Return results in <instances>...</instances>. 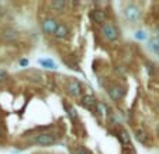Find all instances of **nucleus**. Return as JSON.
I'll return each instance as SVG.
<instances>
[{"instance_id":"nucleus-12","label":"nucleus","mask_w":159,"mask_h":154,"mask_svg":"<svg viewBox=\"0 0 159 154\" xmlns=\"http://www.w3.org/2000/svg\"><path fill=\"white\" fill-rule=\"evenodd\" d=\"M39 66H42L44 69H48V70H57L58 65L54 62L52 59H38Z\"/></svg>"},{"instance_id":"nucleus-7","label":"nucleus","mask_w":159,"mask_h":154,"mask_svg":"<svg viewBox=\"0 0 159 154\" xmlns=\"http://www.w3.org/2000/svg\"><path fill=\"white\" fill-rule=\"evenodd\" d=\"M90 20L93 21L94 24H97V25H103V24L106 23V20H107V15H106L104 10L102 9H94L93 11L89 14Z\"/></svg>"},{"instance_id":"nucleus-1","label":"nucleus","mask_w":159,"mask_h":154,"mask_svg":"<svg viewBox=\"0 0 159 154\" xmlns=\"http://www.w3.org/2000/svg\"><path fill=\"white\" fill-rule=\"evenodd\" d=\"M100 32H102V36L107 42H116L120 38V31H118V28L116 27L113 23H110V21H106V23L103 24Z\"/></svg>"},{"instance_id":"nucleus-13","label":"nucleus","mask_w":159,"mask_h":154,"mask_svg":"<svg viewBox=\"0 0 159 154\" xmlns=\"http://www.w3.org/2000/svg\"><path fill=\"white\" fill-rule=\"evenodd\" d=\"M51 7L54 11H58V13H63L65 9L68 7V3L66 2H62V0H54L51 3Z\"/></svg>"},{"instance_id":"nucleus-8","label":"nucleus","mask_w":159,"mask_h":154,"mask_svg":"<svg viewBox=\"0 0 159 154\" xmlns=\"http://www.w3.org/2000/svg\"><path fill=\"white\" fill-rule=\"evenodd\" d=\"M82 105H83L86 109L96 112L97 101H96V98H94L93 95H83V97H82Z\"/></svg>"},{"instance_id":"nucleus-21","label":"nucleus","mask_w":159,"mask_h":154,"mask_svg":"<svg viewBox=\"0 0 159 154\" xmlns=\"http://www.w3.org/2000/svg\"><path fill=\"white\" fill-rule=\"evenodd\" d=\"M18 65L23 66V67H27L28 66V59H20L18 60Z\"/></svg>"},{"instance_id":"nucleus-4","label":"nucleus","mask_w":159,"mask_h":154,"mask_svg":"<svg viewBox=\"0 0 159 154\" xmlns=\"http://www.w3.org/2000/svg\"><path fill=\"white\" fill-rule=\"evenodd\" d=\"M58 25H59V23H58L54 17H47L41 21V30H42V32L47 34V35H54Z\"/></svg>"},{"instance_id":"nucleus-14","label":"nucleus","mask_w":159,"mask_h":154,"mask_svg":"<svg viewBox=\"0 0 159 154\" xmlns=\"http://www.w3.org/2000/svg\"><path fill=\"white\" fill-rule=\"evenodd\" d=\"M135 139L138 140L141 144H147L148 143V136L147 133H145V130H142V129H135Z\"/></svg>"},{"instance_id":"nucleus-17","label":"nucleus","mask_w":159,"mask_h":154,"mask_svg":"<svg viewBox=\"0 0 159 154\" xmlns=\"http://www.w3.org/2000/svg\"><path fill=\"white\" fill-rule=\"evenodd\" d=\"M145 67H147V70H148V73L151 74V76H153V74L156 73V69H155V65H153L151 60H147L145 62Z\"/></svg>"},{"instance_id":"nucleus-19","label":"nucleus","mask_w":159,"mask_h":154,"mask_svg":"<svg viewBox=\"0 0 159 154\" xmlns=\"http://www.w3.org/2000/svg\"><path fill=\"white\" fill-rule=\"evenodd\" d=\"M134 38L135 39H138V41H147V34L144 32V31H141V30H138V31H135V34H134Z\"/></svg>"},{"instance_id":"nucleus-18","label":"nucleus","mask_w":159,"mask_h":154,"mask_svg":"<svg viewBox=\"0 0 159 154\" xmlns=\"http://www.w3.org/2000/svg\"><path fill=\"white\" fill-rule=\"evenodd\" d=\"M96 112L99 113V115H104V113L107 112V107H106V104H103V102H97Z\"/></svg>"},{"instance_id":"nucleus-11","label":"nucleus","mask_w":159,"mask_h":154,"mask_svg":"<svg viewBox=\"0 0 159 154\" xmlns=\"http://www.w3.org/2000/svg\"><path fill=\"white\" fill-rule=\"evenodd\" d=\"M148 49L159 56V36L155 35V36H152V38L148 41Z\"/></svg>"},{"instance_id":"nucleus-24","label":"nucleus","mask_w":159,"mask_h":154,"mask_svg":"<svg viewBox=\"0 0 159 154\" xmlns=\"http://www.w3.org/2000/svg\"><path fill=\"white\" fill-rule=\"evenodd\" d=\"M156 133H158V136H159V125L156 126Z\"/></svg>"},{"instance_id":"nucleus-9","label":"nucleus","mask_w":159,"mask_h":154,"mask_svg":"<svg viewBox=\"0 0 159 154\" xmlns=\"http://www.w3.org/2000/svg\"><path fill=\"white\" fill-rule=\"evenodd\" d=\"M17 36H18L17 31H16L14 28H11V27L4 28L3 32H2V38H3L6 42H13V41H16V39H17Z\"/></svg>"},{"instance_id":"nucleus-5","label":"nucleus","mask_w":159,"mask_h":154,"mask_svg":"<svg viewBox=\"0 0 159 154\" xmlns=\"http://www.w3.org/2000/svg\"><path fill=\"white\" fill-rule=\"evenodd\" d=\"M66 92L73 98H78V97H82V84L79 83L76 79H70L68 83H66Z\"/></svg>"},{"instance_id":"nucleus-25","label":"nucleus","mask_w":159,"mask_h":154,"mask_svg":"<svg viewBox=\"0 0 159 154\" xmlns=\"http://www.w3.org/2000/svg\"><path fill=\"white\" fill-rule=\"evenodd\" d=\"M3 136V130H2V129H0V137Z\"/></svg>"},{"instance_id":"nucleus-3","label":"nucleus","mask_w":159,"mask_h":154,"mask_svg":"<svg viewBox=\"0 0 159 154\" xmlns=\"http://www.w3.org/2000/svg\"><path fill=\"white\" fill-rule=\"evenodd\" d=\"M124 17L129 21V23H138L141 18V10L138 6H135L134 3H129L124 7Z\"/></svg>"},{"instance_id":"nucleus-20","label":"nucleus","mask_w":159,"mask_h":154,"mask_svg":"<svg viewBox=\"0 0 159 154\" xmlns=\"http://www.w3.org/2000/svg\"><path fill=\"white\" fill-rule=\"evenodd\" d=\"M7 79H9V74H7V71L0 70V83H3V81H6Z\"/></svg>"},{"instance_id":"nucleus-2","label":"nucleus","mask_w":159,"mask_h":154,"mask_svg":"<svg viewBox=\"0 0 159 154\" xmlns=\"http://www.w3.org/2000/svg\"><path fill=\"white\" fill-rule=\"evenodd\" d=\"M31 143L39 146V147H51L57 143V136L49 132H44V133H38L37 136H34L31 139Z\"/></svg>"},{"instance_id":"nucleus-10","label":"nucleus","mask_w":159,"mask_h":154,"mask_svg":"<svg viewBox=\"0 0 159 154\" xmlns=\"http://www.w3.org/2000/svg\"><path fill=\"white\" fill-rule=\"evenodd\" d=\"M68 35H69V28H68V25L59 24L57 31H55V34H54V36L58 39H65V38H68Z\"/></svg>"},{"instance_id":"nucleus-22","label":"nucleus","mask_w":159,"mask_h":154,"mask_svg":"<svg viewBox=\"0 0 159 154\" xmlns=\"http://www.w3.org/2000/svg\"><path fill=\"white\" fill-rule=\"evenodd\" d=\"M76 154H86V151H84L82 147H78L76 148Z\"/></svg>"},{"instance_id":"nucleus-16","label":"nucleus","mask_w":159,"mask_h":154,"mask_svg":"<svg viewBox=\"0 0 159 154\" xmlns=\"http://www.w3.org/2000/svg\"><path fill=\"white\" fill-rule=\"evenodd\" d=\"M63 105H65V109H66V112H68V115H69V118L75 121V119L78 118V113H76V109L72 107V105H66V104H63Z\"/></svg>"},{"instance_id":"nucleus-23","label":"nucleus","mask_w":159,"mask_h":154,"mask_svg":"<svg viewBox=\"0 0 159 154\" xmlns=\"http://www.w3.org/2000/svg\"><path fill=\"white\" fill-rule=\"evenodd\" d=\"M156 36H159V25L156 27Z\"/></svg>"},{"instance_id":"nucleus-6","label":"nucleus","mask_w":159,"mask_h":154,"mask_svg":"<svg viewBox=\"0 0 159 154\" xmlns=\"http://www.w3.org/2000/svg\"><path fill=\"white\" fill-rule=\"evenodd\" d=\"M107 94L111 101H116V102H117V101H120L121 98L124 97V88L120 84H111L107 88Z\"/></svg>"},{"instance_id":"nucleus-15","label":"nucleus","mask_w":159,"mask_h":154,"mask_svg":"<svg viewBox=\"0 0 159 154\" xmlns=\"http://www.w3.org/2000/svg\"><path fill=\"white\" fill-rule=\"evenodd\" d=\"M118 137H120V140H121V143H123V144H127L128 146L129 144V142H131V140H129V135H128V132L127 130H120L118 132Z\"/></svg>"}]
</instances>
